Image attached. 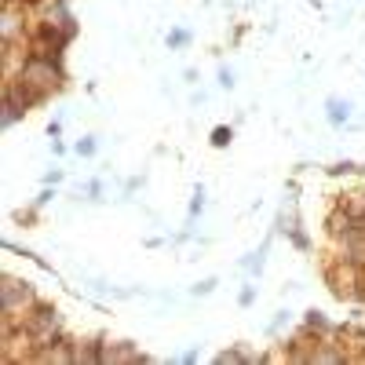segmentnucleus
<instances>
[{
  "label": "nucleus",
  "instance_id": "nucleus-1",
  "mask_svg": "<svg viewBox=\"0 0 365 365\" xmlns=\"http://www.w3.org/2000/svg\"><path fill=\"white\" fill-rule=\"evenodd\" d=\"M22 81L29 88H37L40 95H52L62 84V66L59 59H44V55H26V66H22Z\"/></svg>",
  "mask_w": 365,
  "mask_h": 365
},
{
  "label": "nucleus",
  "instance_id": "nucleus-2",
  "mask_svg": "<svg viewBox=\"0 0 365 365\" xmlns=\"http://www.w3.org/2000/svg\"><path fill=\"white\" fill-rule=\"evenodd\" d=\"M329 285L332 292H336V299H355V296H365L362 285H365V267L351 263V260H340L336 267H329Z\"/></svg>",
  "mask_w": 365,
  "mask_h": 365
},
{
  "label": "nucleus",
  "instance_id": "nucleus-3",
  "mask_svg": "<svg viewBox=\"0 0 365 365\" xmlns=\"http://www.w3.org/2000/svg\"><path fill=\"white\" fill-rule=\"evenodd\" d=\"M355 227H358V219H355L351 212H347L343 204H340V209H332V212H329V234H332V237H347V234H351Z\"/></svg>",
  "mask_w": 365,
  "mask_h": 365
},
{
  "label": "nucleus",
  "instance_id": "nucleus-4",
  "mask_svg": "<svg viewBox=\"0 0 365 365\" xmlns=\"http://www.w3.org/2000/svg\"><path fill=\"white\" fill-rule=\"evenodd\" d=\"M325 117H329V124H347V117H351V106H347L343 99H329L325 103Z\"/></svg>",
  "mask_w": 365,
  "mask_h": 365
},
{
  "label": "nucleus",
  "instance_id": "nucleus-5",
  "mask_svg": "<svg viewBox=\"0 0 365 365\" xmlns=\"http://www.w3.org/2000/svg\"><path fill=\"white\" fill-rule=\"evenodd\" d=\"M186 44H190L186 29H172V33H168V47H186Z\"/></svg>",
  "mask_w": 365,
  "mask_h": 365
},
{
  "label": "nucleus",
  "instance_id": "nucleus-6",
  "mask_svg": "<svg viewBox=\"0 0 365 365\" xmlns=\"http://www.w3.org/2000/svg\"><path fill=\"white\" fill-rule=\"evenodd\" d=\"M230 142V128H216L212 132V147H227Z\"/></svg>",
  "mask_w": 365,
  "mask_h": 365
},
{
  "label": "nucleus",
  "instance_id": "nucleus-7",
  "mask_svg": "<svg viewBox=\"0 0 365 365\" xmlns=\"http://www.w3.org/2000/svg\"><path fill=\"white\" fill-rule=\"evenodd\" d=\"M77 154H81V157H91V154H95V139H91V135L81 139V142H77Z\"/></svg>",
  "mask_w": 365,
  "mask_h": 365
},
{
  "label": "nucleus",
  "instance_id": "nucleus-8",
  "mask_svg": "<svg viewBox=\"0 0 365 365\" xmlns=\"http://www.w3.org/2000/svg\"><path fill=\"white\" fill-rule=\"evenodd\" d=\"M212 289H216V278H204L201 285H194V292H198V296H201V292H212Z\"/></svg>",
  "mask_w": 365,
  "mask_h": 365
},
{
  "label": "nucleus",
  "instance_id": "nucleus-9",
  "mask_svg": "<svg viewBox=\"0 0 365 365\" xmlns=\"http://www.w3.org/2000/svg\"><path fill=\"white\" fill-rule=\"evenodd\" d=\"M219 84H223V88H230V84H234V77H230V70H219Z\"/></svg>",
  "mask_w": 365,
  "mask_h": 365
},
{
  "label": "nucleus",
  "instance_id": "nucleus-10",
  "mask_svg": "<svg viewBox=\"0 0 365 365\" xmlns=\"http://www.w3.org/2000/svg\"><path fill=\"white\" fill-rule=\"evenodd\" d=\"M362 329H365V325H362Z\"/></svg>",
  "mask_w": 365,
  "mask_h": 365
}]
</instances>
